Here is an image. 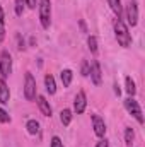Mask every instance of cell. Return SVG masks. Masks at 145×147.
I'll use <instances>...</instances> for the list:
<instances>
[{"label":"cell","instance_id":"2","mask_svg":"<svg viewBox=\"0 0 145 147\" xmlns=\"http://www.w3.org/2000/svg\"><path fill=\"white\" fill-rule=\"evenodd\" d=\"M39 21L44 29L50 28L51 24V3L50 0H39Z\"/></svg>","mask_w":145,"mask_h":147},{"label":"cell","instance_id":"18","mask_svg":"<svg viewBox=\"0 0 145 147\" xmlns=\"http://www.w3.org/2000/svg\"><path fill=\"white\" fill-rule=\"evenodd\" d=\"M133 139H135V132H133V128H130V127H128V128L125 130V142L130 146V144L133 142Z\"/></svg>","mask_w":145,"mask_h":147},{"label":"cell","instance_id":"29","mask_svg":"<svg viewBox=\"0 0 145 147\" xmlns=\"http://www.w3.org/2000/svg\"><path fill=\"white\" fill-rule=\"evenodd\" d=\"M114 92H116L118 96H119V92H121V91H119V87H118V84H114Z\"/></svg>","mask_w":145,"mask_h":147},{"label":"cell","instance_id":"19","mask_svg":"<svg viewBox=\"0 0 145 147\" xmlns=\"http://www.w3.org/2000/svg\"><path fill=\"white\" fill-rule=\"evenodd\" d=\"M5 39V24H3V10L0 7V43Z\"/></svg>","mask_w":145,"mask_h":147},{"label":"cell","instance_id":"10","mask_svg":"<svg viewBox=\"0 0 145 147\" xmlns=\"http://www.w3.org/2000/svg\"><path fill=\"white\" fill-rule=\"evenodd\" d=\"M36 99H38V106H39L41 113H43L44 116H51V106H50V103L46 101V98H44V96H36Z\"/></svg>","mask_w":145,"mask_h":147},{"label":"cell","instance_id":"5","mask_svg":"<svg viewBox=\"0 0 145 147\" xmlns=\"http://www.w3.org/2000/svg\"><path fill=\"white\" fill-rule=\"evenodd\" d=\"M0 74H2L3 79L12 74V57H10V53L5 51V50H3L2 55H0Z\"/></svg>","mask_w":145,"mask_h":147},{"label":"cell","instance_id":"22","mask_svg":"<svg viewBox=\"0 0 145 147\" xmlns=\"http://www.w3.org/2000/svg\"><path fill=\"white\" fill-rule=\"evenodd\" d=\"M89 72H91V65H89L87 60H84L82 62V75L84 77H89Z\"/></svg>","mask_w":145,"mask_h":147},{"label":"cell","instance_id":"6","mask_svg":"<svg viewBox=\"0 0 145 147\" xmlns=\"http://www.w3.org/2000/svg\"><path fill=\"white\" fill-rule=\"evenodd\" d=\"M126 19H128V24L133 28L137 26L138 22V7H137V0H130L128 2V7H126Z\"/></svg>","mask_w":145,"mask_h":147},{"label":"cell","instance_id":"11","mask_svg":"<svg viewBox=\"0 0 145 147\" xmlns=\"http://www.w3.org/2000/svg\"><path fill=\"white\" fill-rule=\"evenodd\" d=\"M9 99H10L9 86H7L3 80H0V103H2V105H7V103H9Z\"/></svg>","mask_w":145,"mask_h":147},{"label":"cell","instance_id":"21","mask_svg":"<svg viewBox=\"0 0 145 147\" xmlns=\"http://www.w3.org/2000/svg\"><path fill=\"white\" fill-rule=\"evenodd\" d=\"M24 5H26V0H15V16H22L24 12Z\"/></svg>","mask_w":145,"mask_h":147},{"label":"cell","instance_id":"20","mask_svg":"<svg viewBox=\"0 0 145 147\" xmlns=\"http://www.w3.org/2000/svg\"><path fill=\"white\" fill-rule=\"evenodd\" d=\"M87 45H89V50H91L92 53H97V39H96V36H89Z\"/></svg>","mask_w":145,"mask_h":147},{"label":"cell","instance_id":"28","mask_svg":"<svg viewBox=\"0 0 145 147\" xmlns=\"http://www.w3.org/2000/svg\"><path fill=\"white\" fill-rule=\"evenodd\" d=\"M19 50H24V41L21 39V36H19Z\"/></svg>","mask_w":145,"mask_h":147},{"label":"cell","instance_id":"25","mask_svg":"<svg viewBox=\"0 0 145 147\" xmlns=\"http://www.w3.org/2000/svg\"><path fill=\"white\" fill-rule=\"evenodd\" d=\"M96 147H109V142L106 140V139H101L99 142H97V146Z\"/></svg>","mask_w":145,"mask_h":147},{"label":"cell","instance_id":"17","mask_svg":"<svg viewBox=\"0 0 145 147\" xmlns=\"http://www.w3.org/2000/svg\"><path fill=\"white\" fill-rule=\"evenodd\" d=\"M60 120H62V123L67 127V125H70V121H72V111L70 110H62L60 113Z\"/></svg>","mask_w":145,"mask_h":147},{"label":"cell","instance_id":"16","mask_svg":"<svg viewBox=\"0 0 145 147\" xmlns=\"http://www.w3.org/2000/svg\"><path fill=\"white\" fill-rule=\"evenodd\" d=\"M26 128H28V132H29L31 135L39 134V123H38L36 120H29V121H28V125H26Z\"/></svg>","mask_w":145,"mask_h":147},{"label":"cell","instance_id":"1","mask_svg":"<svg viewBox=\"0 0 145 147\" xmlns=\"http://www.w3.org/2000/svg\"><path fill=\"white\" fill-rule=\"evenodd\" d=\"M114 34H116V39L121 46L128 48L132 45V38H130V33H128V28L125 26V22L121 19H116L114 22Z\"/></svg>","mask_w":145,"mask_h":147},{"label":"cell","instance_id":"3","mask_svg":"<svg viewBox=\"0 0 145 147\" xmlns=\"http://www.w3.org/2000/svg\"><path fill=\"white\" fill-rule=\"evenodd\" d=\"M125 108H126V111H128L138 123H144V115H142V108H140L138 101H135V99L130 96L128 99H125Z\"/></svg>","mask_w":145,"mask_h":147},{"label":"cell","instance_id":"27","mask_svg":"<svg viewBox=\"0 0 145 147\" xmlns=\"http://www.w3.org/2000/svg\"><path fill=\"white\" fill-rule=\"evenodd\" d=\"M79 24H80V29H82L84 33H87V28H85V22H84V21H80Z\"/></svg>","mask_w":145,"mask_h":147},{"label":"cell","instance_id":"8","mask_svg":"<svg viewBox=\"0 0 145 147\" xmlns=\"http://www.w3.org/2000/svg\"><path fill=\"white\" fill-rule=\"evenodd\" d=\"M91 79H92V82L96 84V86H99L101 82H103V74H101V67H99V62L97 60H92L91 62Z\"/></svg>","mask_w":145,"mask_h":147},{"label":"cell","instance_id":"23","mask_svg":"<svg viewBox=\"0 0 145 147\" xmlns=\"http://www.w3.org/2000/svg\"><path fill=\"white\" fill-rule=\"evenodd\" d=\"M0 121H2V123H7V121H10V116H9V113H7L5 110H2V108H0Z\"/></svg>","mask_w":145,"mask_h":147},{"label":"cell","instance_id":"26","mask_svg":"<svg viewBox=\"0 0 145 147\" xmlns=\"http://www.w3.org/2000/svg\"><path fill=\"white\" fill-rule=\"evenodd\" d=\"M26 3L29 9H36V0H26Z\"/></svg>","mask_w":145,"mask_h":147},{"label":"cell","instance_id":"4","mask_svg":"<svg viewBox=\"0 0 145 147\" xmlns=\"http://www.w3.org/2000/svg\"><path fill=\"white\" fill-rule=\"evenodd\" d=\"M24 80H26V84H24V96H26V99L28 101L36 99V80H34L33 74L28 72Z\"/></svg>","mask_w":145,"mask_h":147},{"label":"cell","instance_id":"9","mask_svg":"<svg viewBox=\"0 0 145 147\" xmlns=\"http://www.w3.org/2000/svg\"><path fill=\"white\" fill-rule=\"evenodd\" d=\"M85 106H87V99H85V92L80 91L77 96H75V101H73V110L77 115H82L85 111Z\"/></svg>","mask_w":145,"mask_h":147},{"label":"cell","instance_id":"15","mask_svg":"<svg viewBox=\"0 0 145 147\" xmlns=\"http://www.w3.org/2000/svg\"><path fill=\"white\" fill-rule=\"evenodd\" d=\"M125 84H126V92L133 98V96H135V92H137V87H135L133 79H132V77H126V79H125Z\"/></svg>","mask_w":145,"mask_h":147},{"label":"cell","instance_id":"14","mask_svg":"<svg viewBox=\"0 0 145 147\" xmlns=\"http://www.w3.org/2000/svg\"><path fill=\"white\" fill-rule=\"evenodd\" d=\"M62 82H63V87H68L70 86V82H72V77H73V74L72 70H68V69H65L63 72H62Z\"/></svg>","mask_w":145,"mask_h":147},{"label":"cell","instance_id":"12","mask_svg":"<svg viewBox=\"0 0 145 147\" xmlns=\"http://www.w3.org/2000/svg\"><path fill=\"white\" fill-rule=\"evenodd\" d=\"M109 7H111V10L116 14V17L118 19H121V16H123V7H121V0H108Z\"/></svg>","mask_w":145,"mask_h":147},{"label":"cell","instance_id":"7","mask_svg":"<svg viewBox=\"0 0 145 147\" xmlns=\"http://www.w3.org/2000/svg\"><path fill=\"white\" fill-rule=\"evenodd\" d=\"M92 125H94V134L103 139L104 134H106V123H104V120L99 115H92Z\"/></svg>","mask_w":145,"mask_h":147},{"label":"cell","instance_id":"24","mask_svg":"<svg viewBox=\"0 0 145 147\" xmlns=\"http://www.w3.org/2000/svg\"><path fill=\"white\" fill-rule=\"evenodd\" d=\"M51 147H63V142L60 140V137H53L51 139Z\"/></svg>","mask_w":145,"mask_h":147},{"label":"cell","instance_id":"13","mask_svg":"<svg viewBox=\"0 0 145 147\" xmlns=\"http://www.w3.org/2000/svg\"><path fill=\"white\" fill-rule=\"evenodd\" d=\"M44 86H46V91H48L50 94H55V92H56V84H55V79H53L51 74H48V75L44 77Z\"/></svg>","mask_w":145,"mask_h":147}]
</instances>
